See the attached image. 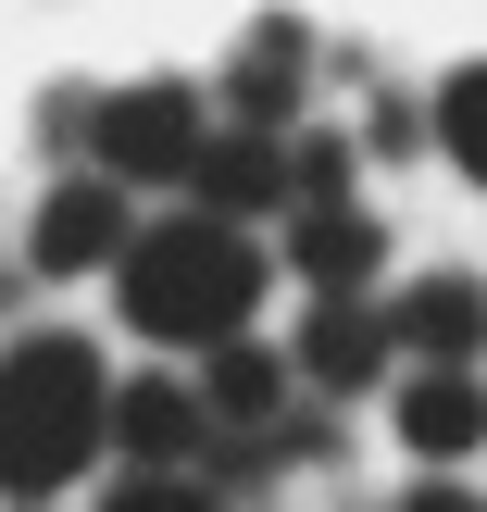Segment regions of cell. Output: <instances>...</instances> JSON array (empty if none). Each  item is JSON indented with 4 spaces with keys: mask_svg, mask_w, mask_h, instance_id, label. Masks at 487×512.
I'll list each match as a JSON object with an SVG mask.
<instances>
[{
    "mask_svg": "<svg viewBox=\"0 0 487 512\" xmlns=\"http://www.w3.org/2000/svg\"><path fill=\"white\" fill-rule=\"evenodd\" d=\"M113 300H125V325H138L150 350H200V363H213V350L250 338L263 250L225 238V225H200V213H163V225H138V238H125Z\"/></svg>",
    "mask_w": 487,
    "mask_h": 512,
    "instance_id": "cell-1",
    "label": "cell"
},
{
    "mask_svg": "<svg viewBox=\"0 0 487 512\" xmlns=\"http://www.w3.org/2000/svg\"><path fill=\"white\" fill-rule=\"evenodd\" d=\"M100 413H113V375L88 338H13L0 350V488L50 500L100 463Z\"/></svg>",
    "mask_w": 487,
    "mask_h": 512,
    "instance_id": "cell-2",
    "label": "cell"
},
{
    "mask_svg": "<svg viewBox=\"0 0 487 512\" xmlns=\"http://www.w3.org/2000/svg\"><path fill=\"white\" fill-rule=\"evenodd\" d=\"M200 138H213V125H200V88L188 75H138V88H113L88 113V175L100 188H188V163H200Z\"/></svg>",
    "mask_w": 487,
    "mask_h": 512,
    "instance_id": "cell-3",
    "label": "cell"
},
{
    "mask_svg": "<svg viewBox=\"0 0 487 512\" xmlns=\"http://www.w3.org/2000/svg\"><path fill=\"white\" fill-rule=\"evenodd\" d=\"M125 238H138V200L100 188V175H63V188L38 200V225H25V263L38 275H113Z\"/></svg>",
    "mask_w": 487,
    "mask_h": 512,
    "instance_id": "cell-4",
    "label": "cell"
},
{
    "mask_svg": "<svg viewBox=\"0 0 487 512\" xmlns=\"http://www.w3.org/2000/svg\"><path fill=\"white\" fill-rule=\"evenodd\" d=\"M188 213L225 225V238H250L263 213H288V138H238V125H213L188 163Z\"/></svg>",
    "mask_w": 487,
    "mask_h": 512,
    "instance_id": "cell-5",
    "label": "cell"
},
{
    "mask_svg": "<svg viewBox=\"0 0 487 512\" xmlns=\"http://www.w3.org/2000/svg\"><path fill=\"white\" fill-rule=\"evenodd\" d=\"M288 375H300V388H325V400L388 388V300H313L300 338H288Z\"/></svg>",
    "mask_w": 487,
    "mask_h": 512,
    "instance_id": "cell-6",
    "label": "cell"
},
{
    "mask_svg": "<svg viewBox=\"0 0 487 512\" xmlns=\"http://www.w3.org/2000/svg\"><path fill=\"white\" fill-rule=\"evenodd\" d=\"M388 350H413V375H475L487 288H475V275H413V288L388 300Z\"/></svg>",
    "mask_w": 487,
    "mask_h": 512,
    "instance_id": "cell-7",
    "label": "cell"
},
{
    "mask_svg": "<svg viewBox=\"0 0 487 512\" xmlns=\"http://www.w3.org/2000/svg\"><path fill=\"white\" fill-rule=\"evenodd\" d=\"M300 75H313V38L300 25H250L213 100L238 113V138H300Z\"/></svg>",
    "mask_w": 487,
    "mask_h": 512,
    "instance_id": "cell-8",
    "label": "cell"
},
{
    "mask_svg": "<svg viewBox=\"0 0 487 512\" xmlns=\"http://www.w3.org/2000/svg\"><path fill=\"white\" fill-rule=\"evenodd\" d=\"M200 400H188V375H138V388H113V413H100V450H125L138 475H188L200 463Z\"/></svg>",
    "mask_w": 487,
    "mask_h": 512,
    "instance_id": "cell-9",
    "label": "cell"
},
{
    "mask_svg": "<svg viewBox=\"0 0 487 512\" xmlns=\"http://www.w3.org/2000/svg\"><path fill=\"white\" fill-rule=\"evenodd\" d=\"M288 275L313 300H363L375 275H388V225L363 213V200H325V213H288Z\"/></svg>",
    "mask_w": 487,
    "mask_h": 512,
    "instance_id": "cell-10",
    "label": "cell"
},
{
    "mask_svg": "<svg viewBox=\"0 0 487 512\" xmlns=\"http://www.w3.org/2000/svg\"><path fill=\"white\" fill-rule=\"evenodd\" d=\"M200 425H225V438H263V425H275V400H288V363H275V350H213V363H200Z\"/></svg>",
    "mask_w": 487,
    "mask_h": 512,
    "instance_id": "cell-11",
    "label": "cell"
},
{
    "mask_svg": "<svg viewBox=\"0 0 487 512\" xmlns=\"http://www.w3.org/2000/svg\"><path fill=\"white\" fill-rule=\"evenodd\" d=\"M388 425L425 450V463H463V450L487 438V388H475V375H400V413Z\"/></svg>",
    "mask_w": 487,
    "mask_h": 512,
    "instance_id": "cell-12",
    "label": "cell"
},
{
    "mask_svg": "<svg viewBox=\"0 0 487 512\" xmlns=\"http://www.w3.org/2000/svg\"><path fill=\"white\" fill-rule=\"evenodd\" d=\"M425 125H438V150L487 188V63H450V75H438V113H425Z\"/></svg>",
    "mask_w": 487,
    "mask_h": 512,
    "instance_id": "cell-13",
    "label": "cell"
},
{
    "mask_svg": "<svg viewBox=\"0 0 487 512\" xmlns=\"http://www.w3.org/2000/svg\"><path fill=\"white\" fill-rule=\"evenodd\" d=\"M325 200H350V150L300 125V138H288V213H325Z\"/></svg>",
    "mask_w": 487,
    "mask_h": 512,
    "instance_id": "cell-14",
    "label": "cell"
},
{
    "mask_svg": "<svg viewBox=\"0 0 487 512\" xmlns=\"http://www.w3.org/2000/svg\"><path fill=\"white\" fill-rule=\"evenodd\" d=\"M100 512H238V500H225V488H200V475H125Z\"/></svg>",
    "mask_w": 487,
    "mask_h": 512,
    "instance_id": "cell-15",
    "label": "cell"
},
{
    "mask_svg": "<svg viewBox=\"0 0 487 512\" xmlns=\"http://www.w3.org/2000/svg\"><path fill=\"white\" fill-rule=\"evenodd\" d=\"M425 138V113H413V100H375V125H363V150H388V163H400V150H413Z\"/></svg>",
    "mask_w": 487,
    "mask_h": 512,
    "instance_id": "cell-16",
    "label": "cell"
},
{
    "mask_svg": "<svg viewBox=\"0 0 487 512\" xmlns=\"http://www.w3.org/2000/svg\"><path fill=\"white\" fill-rule=\"evenodd\" d=\"M388 512H487V500H475V488H450V475H425V488H400Z\"/></svg>",
    "mask_w": 487,
    "mask_h": 512,
    "instance_id": "cell-17",
    "label": "cell"
}]
</instances>
